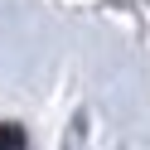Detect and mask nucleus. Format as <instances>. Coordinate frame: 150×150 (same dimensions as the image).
I'll return each mask as SVG.
<instances>
[{
	"label": "nucleus",
	"mask_w": 150,
	"mask_h": 150,
	"mask_svg": "<svg viewBox=\"0 0 150 150\" xmlns=\"http://www.w3.org/2000/svg\"><path fill=\"white\" fill-rule=\"evenodd\" d=\"M0 150H29V140L15 121H0Z\"/></svg>",
	"instance_id": "f257e3e1"
}]
</instances>
